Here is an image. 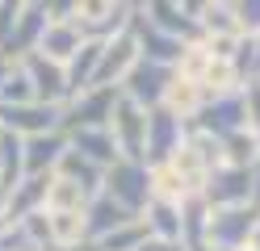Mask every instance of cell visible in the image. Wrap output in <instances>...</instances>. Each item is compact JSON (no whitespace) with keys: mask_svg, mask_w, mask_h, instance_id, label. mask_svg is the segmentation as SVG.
I'll return each instance as SVG.
<instances>
[{"mask_svg":"<svg viewBox=\"0 0 260 251\" xmlns=\"http://www.w3.org/2000/svg\"><path fill=\"white\" fill-rule=\"evenodd\" d=\"M101 193H109L126 213L143 218V209L151 205V167L139 159H118L113 167H105Z\"/></svg>","mask_w":260,"mask_h":251,"instance_id":"obj_1","label":"cell"},{"mask_svg":"<svg viewBox=\"0 0 260 251\" xmlns=\"http://www.w3.org/2000/svg\"><path fill=\"white\" fill-rule=\"evenodd\" d=\"M122 100V88H88L72 100H63V117H59V130L63 134H76V130H105L113 105Z\"/></svg>","mask_w":260,"mask_h":251,"instance_id":"obj_2","label":"cell"},{"mask_svg":"<svg viewBox=\"0 0 260 251\" xmlns=\"http://www.w3.org/2000/svg\"><path fill=\"white\" fill-rule=\"evenodd\" d=\"M189 130L214 134V138H226V134H235V130H248V100H243V88L206 96V105L189 122Z\"/></svg>","mask_w":260,"mask_h":251,"instance_id":"obj_3","label":"cell"},{"mask_svg":"<svg viewBox=\"0 0 260 251\" xmlns=\"http://www.w3.org/2000/svg\"><path fill=\"white\" fill-rule=\"evenodd\" d=\"M252 189H256V172L252 167H231L222 163L206 176L202 184V201L210 209H231V205H252Z\"/></svg>","mask_w":260,"mask_h":251,"instance_id":"obj_4","label":"cell"},{"mask_svg":"<svg viewBox=\"0 0 260 251\" xmlns=\"http://www.w3.org/2000/svg\"><path fill=\"white\" fill-rule=\"evenodd\" d=\"M260 222L256 205H231V209H210V230H206V247L210 251H239L248 247L252 230Z\"/></svg>","mask_w":260,"mask_h":251,"instance_id":"obj_5","label":"cell"},{"mask_svg":"<svg viewBox=\"0 0 260 251\" xmlns=\"http://www.w3.org/2000/svg\"><path fill=\"white\" fill-rule=\"evenodd\" d=\"M130 0H80L72 21L84 38H96V42H109L113 33H122L130 25Z\"/></svg>","mask_w":260,"mask_h":251,"instance_id":"obj_6","label":"cell"},{"mask_svg":"<svg viewBox=\"0 0 260 251\" xmlns=\"http://www.w3.org/2000/svg\"><path fill=\"white\" fill-rule=\"evenodd\" d=\"M185 134H189V122H181V117L168 113L164 105L147 109V151H143V163H147V167L168 163L176 151H181Z\"/></svg>","mask_w":260,"mask_h":251,"instance_id":"obj_7","label":"cell"},{"mask_svg":"<svg viewBox=\"0 0 260 251\" xmlns=\"http://www.w3.org/2000/svg\"><path fill=\"white\" fill-rule=\"evenodd\" d=\"M176 67H164V63H151V59H139L135 67L126 71V80L118 84L126 100H135L139 109H155L164 100V88L172 84Z\"/></svg>","mask_w":260,"mask_h":251,"instance_id":"obj_8","label":"cell"},{"mask_svg":"<svg viewBox=\"0 0 260 251\" xmlns=\"http://www.w3.org/2000/svg\"><path fill=\"white\" fill-rule=\"evenodd\" d=\"M59 117H63V105H42V100H29V105H0V130L17 134V138H34V134H55Z\"/></svg>","mask_w":260,"mask_h":251,"instance_id":"obj_9","label":"cell"},{"mask_svg":"<svg viewBox=\"0 0 260 251\" xmlns=\"http://www.w3.org/2000/svg\"><path fill=\"white\" fill-rule=\"evenodd\" d=\"M109 134L118 142L122 159H139L143 163V151H147V109H139L135 100H118L113 105V117H109Z\"/></svg>","mask_w":260,"mask_h":251,"instance_id":"obj_10","label":"cell"},{"mask_svg":"<svg viewBox=\"0 0 260 251\" xmlns=\"http://www.w3.org/2000/svg\"><path fill=\"white\" fill-rule=\"evenodd\" d=\"M17 63L29 80V88H34V100H42V105H63L68 100V71H63V63L38 55V50L21 55Z\"/></svg>","mask_w":260,"mask_h":251,"instance_id":"obj_11","label":"cell"},{"mask_svg":"<svg viewBox=\"0 0 260 251\" xmlns=\"http://www.w3.org/2000/svg\"><path fill=\"white\" fill-rule=\"evenodd\" d=\"M130 38H135V46H139V59H151V63H164V67H176L181 63V50L189 46V42H181V38H172V33H164V29H155L143 13H130Z\"/></svg>","mask_w":260,"mask_h":251,"instance_id":"obj_12","label":"cell"},{"mask_svg":"<svg viewBox=\"0 0 260 251\" xmlns=\"http://www.w3.org/2000/svg\"><path fill=\"white\" fill-rule=\"evenodd\" d=\"M135 63H139V46H135V38H130V29L113 33V38L105 42V50H101V63H96L92 88H118Z\"/></svg>","mask_w":260,"mask_h":251,"instance_id":"obj_13","label":"cell"},{"mask_svg":"<svg viewBox=\"0 0 260 251\" xmlns=\"http://www.w3.org/2000/svg\"><path fill=\"white\" fill-rule=\"evenodd\" d=\"M63 151H68V134H59V130L21 138V167H25V176H51Z\"/></svg>","mask_w":260,"mask_h":251,"instance_id":"obj_14","label":"cell"},{"mask_svg":"<svg viewBox=\"0 0 260 251\" xmlns=\"http://www.w3.org/2000/svg\"><path fill=\"white\" fill-rule=\"evenodd\" d=\"M46 21H51V17H46V9H42V5H25V13L17 17V25H13V33H9V42L0 46V55L17 63L21 55H29V50H38Z\"/></svg>","mask_w":260,"mask_h":251,"instance_id":"obj_15","label":"cell"},{"mask_svg":"<svg viewBox=\"0 0 260 251\" xmlns=\"http://www.w3.org/2000/svg\"><path fill=\"white\" fill-rule=\"evenodd\" d=\"M130 218H135V213H126L109 193H92V197H88V205H84V239L96 243V239H105L109 230L126 226Z\"/></svg>","mask_w":260,"mask_h":251,"instance_id":"obj_16","label":"cell"},{"mask_svg":"<svg viewBox=\"0 0 260 251\" xmlns=\"http://www.w3.org/2000/svg\"><path fill=\"white\" fill-rule=\"evenodd\" d=\"M139 13L147 17L155 29H164V33H172V38H181V42H202V29L181 13V5H176V0H147Z\"/></svg>","mask_w":260,"mask_h":251,"instance_id":"obj_17","label":"cell"},{"mask_svg":"<svg viewBox=\"0 0 260 251\" xmlns=\"http://www.w3.org/2000/svg\"><path fill=\"white\" fill-rule=\"evenodd\" d=\"M68 147L80 151V155H84L88 163H96L101 172L122 159V151H118V142H113L109 126H105V130H76V134H68Z\"/></svg>","mask_w":260,"mask_h":251,"instance_id":"obj_18","label":"cell"},{"mask_svg":"<svg viewBox=\"0 0 260 251\" xmlns=\"http://www.w3.org/2000/svg\"><path fill=\"white\" fill-rule=\"evenodd\" d=\"M206 88L198 80H185V76H172V84L164 88V100H159V105H164L168 113H176L181 117V122H193V117H198V109L206 105Z\"/></svg>","mask_w":260,"mask_h":251,"instance_id":"obj_19","label":"cell"},{"mask_svg":"<svg viewBox=\"0 0 260 251\" xmlns=\"http://www.w3.org/2000/svg\"><path fill=\"white\" fill-rule=\"evenodd\" d=\"M51 176H25L17 189L9 193V209H5L9 226L21 222V218H29V213H38V209H46V184H51Z\"/></svg>","mask_w":260,"mask_h":251,"instance_id":"obj_20","label":"cell"},{"mask_svg":"<svg viewBox=\"0 0 260 251\" xmlns=\"http://www.w3.org/2000/svg\"><path fill=\"white\" fill-rule=\"evenodd\" d=\"M80 46H84V33L76 29V21H46L42 42H38V55L55 59V63H68Z\"/></svg>","mask_w":260,"mask_h":251,"instance_id":"obj_21","label":"cell"},{"mask_svg":"<svg viewBox=\"0 0 260 251\" xmlns=\"http://www.w3.org/2000/svg\"><path fill=\"white\" fill-rule=\"evenodd\" d=\"M206 230H210V205L202 197H185L181 201V247L206 251Z\"/></svg>","mask_w":260,"mask_h":251,"instance_id":"obj_22","label":"cell"},{"mask_svg":"<svg viewBox=\"0 0 260 251\" xmlns=\"http://www.w3.org/2000/svg\"><path fill=\"white\" fill-rule=\"evenodd\" d=\"M55 176H63V180H76L80 184V189H84L88 197L92 193H101V180H105V172H101V167H96V163H88L84 155H80V151H63V155H59V163H55Z\"/></svg>","mask_w":260,"mask_h":251,"instance_id":"obj_23","label":"cell"},{"mask_svg":"<svg viewBox=\"0 0 260 251\" xmlns=\"http://www.w3.org/2000/svg\"><path fill=\"white\" fill-rule=\"evenodd\" d=\"M143 222H147L151 239H168V243H181V205H168V201H151L143 209Z\"/></svg>","mask_w":260,"mask_h":251,"instance_id":"obj_24","label":"cell"},{"mask_svg":"<svg viewBox=\"0 0 260 251\" xmlns=\"http://www.w3.org/2000/svg\"><path fill=\"white\" fill-rule=\"evenodd\" d=\"M84 205H88V193L76 180L51 176V184H46V213H80Z\"/></svg>","mask_w":260,"mask_h":251,"instance_id":"obj_25","label":"cell"},{"mask_svg":"<svg viewBox=\"0 0 260 251\" xmlns=\"http://www.w3.org/2000/svg\"><path fill=\"white\" fill-rule=\"evenodd\" d=\"M222 163H231V167H260V138L252 130H235V134H226L222 138Z\"/></svg>","mask_w":260,"mask_h":251,"instance_id":"obj_26","label":"cell"},{"mask_svg":"<svg viewBox=\"0 0 260 251\" xmlns=\"http://www.w3.org/2000/svg\"><path fill=\"white\" fill-rule=\"evenodd\" d=\"M151 234H147V222L143 218H130L126 226H118V230H109L105 239H96V247L101 251H135L139 243H147Z\"/></svg>","mask_w":260,"mask_h":251,"instance_id":"obj_27","label":"cell"},{"mask_svg":"<svg viewBox=\"0 0 260 251\" xmlns=\"http://www.w3.org/2000/svg\"><path fill=\"white\" fill-rule=\"evenodd\" d=\"M51 239L59 251H72L84 243V209L80 213H51Z\"/></svg>","mask_w":260,"mask_h":251,"instance_id":"obj_28","label":"cell"},{"mask_svg":"<svg viewBox=\"0 0 260 251\" xmlns=\"http://www.w3.org/2000/svg\"><path fill=\"white\" fill-rule=\"evenodd\" d=\"M202 88L210 96H214V92H235V88H243V80H239V71H235L231 59H214V55H210V67H206V76H202Z\"/></svg>","mask_w":260,"mask_h":251,"instance_id":"obj_29","label":"cell"},{"mask_svg":"<svg viewBox=\"0 0 260 251\" xmlns=\"http://www.w3.org/2000/svg\"><path fill=\"white\" fill-rule=\"evenodd\" d=\"M202 38L206 33H239V25H235V13H231V5L226 0H210V9L202 13Z\"/></svg>","mask_w":260,"mask_h":251,"instance_id":"obj_30","label":"cell"},{"mask_svg":"<svg viewBox=\"0 0 260 251\" xmlns=\"http://www.w3.org/2000/svg\"><path fill=\"white\" fill-rule=\"evenodd\" d=\"M206 67H210V50H206L202 42H189V46L181 50V63H176V76H185V80H198V84H202Z\"/></svg>","mask_w":260,"mask_h":251,"instance_id":"obj_31","label":"cell"},{"mask_svg":"<svg viewBox=\"0 0 260 251\" xmlns=\"http://www.w3.org/2000/svg\"><path fill=\"white\" fill-rule=\"evenodd\" d=\"M34 100V88H29V80L21 71V63H13V71L5 80V88H0V105H29Z\"/></svg>","mask_w":260,"mask_h":251,"instance_id":"obj_32","label":"cell"},{"mask_svg":"<svg viewBox=\"0 0 260 251\" xmlns=\"http://www.w3.org/2000/svg\"><path fill=\"white\" fill-rule=\"evenodd\" d=\"M17 226L29 234V239H34V247H38V251H51V247H55V239H51V213H46V209H38V213L21 218Z\"/></svg>","mask_w":260,"mask_h":251,"instance_id":"obj_33","label":"cell"},{"mask_svg":"<svg viewBox=\"0 0 260 251\" xmlns=\"http://www.w3.org/2000/svg\"><path fill=\"white\" fill-rule=\"evenodd\" d=\"M235 13L239 33H260V0H226Z\"/></svg>","mask_w":260,"mask_h":251,"instance_id":"obj_34","label":"cell"},{"mask_svg":"<svg viewBox=\"0 0 260 251\" xmlns=\"http://www.w3.org/2000/svg\"><path fill=\"white\" fill-rule=\"evenodd\" d=\"M243 100H248V130L260 138V76L243 80Z\"/></svg>","mask_w":260,"mask_h":251,"instance_id":"obj_35","label":"cell"},{"mask_svg":"<svg viewBox=\"0 0 260 251\" xmlns=\"http://www.w3.org/2000/svg\"><path fill=\"white\" fill-rule=\"evenodd\" d=\"M25 5L29 0H0V46L9 42V33H13V25H17V17L25 13Z\"/></svg>","mask_w":260,"mask_h":251,"instance_id":"obj_36","label":"cell"},{"mask_svg":"<svg viewBox=\"0 0 260 251\" xmlns=\"http://www.w3.org/2000/svg\"><path fill=\"white\" fill-rule=\"evenodd\" d=\"M76 5H80V0H42V9H46V17H51V21H72Z\"/></svg>","mask_w":260,"mask_h":251,"instance_id":"obj_37","label":"cell"},{"mask_svg":"<svg viewBox=\"0 0 260 251\" xmlns=\"http://www.w3.org/2000/svg\"><path fill=\"white\" fill-rule=\"evenodd\" d=\"M135 251H185L181 243H168V239H147V243H139Z\"/></svg>","mask_w":260,"mask_h":251,"instance_id":"obj_38","label":"cell"},{"mask_svg":"<svg viewBox=\"0 0 260 251\" xmlns=\"http://www.w3.org/2000/svg\"><path fill=\"white\" fill-rule=\"evenodd\" d=\"M5 209H9V193H5V189H0V230H5V226H9V218H5Z\"/></svg>","mask_w":260,"mask_h":251,"instance_id":"obj_39","label":"cell"},{"mask_svg":"<svg viewBox=\"0 0 260 251\" xmlns=\"http://www.w3.org/2000/svg\"><path fill=\"white\" fill-rule=\"evenodd\" d=\"M9 71H13V59H5V55H0V88H5V80H9Z\"/></svg>","mask_w":260,"mask_h":251,"instance_id":"obj_40","label":"cell"},{"mask_svg":"<svg viewBox=\"0 0 260 251\" xmlns=\"http://www.w3.org/2000/svg\"><path fill=\"white\" fill-rule=\"evenodd\" d=\"M248 251H260V222H256V230H252V239H248Z\"/></svg>","mask_w":260,"mask_h":251,"instance_id":"obj_41","label":"cell"},{"mask_svg":"<svg viewBox=\"0 0 260 251\" xmlns=\"http://www.w3.org/2000/svg\"><path fill=\"white\" fill-rule=\"evenodd\" d=\"M252 205L260 209V167H256V189H252Z\"/></svg>","mask_w":260,"mask_h":251,"instance_id":"obj_42","label":"cell"},{"mask_svg":"<svg viewBox=\"0 0 260 251\" xmlns=\"http://www.w3.org/2000/svg\"><path fill=\"white\" fill-rule=\"evenodd\" d=\"M72 251H101V247H96V243H88V239H84V243H80V247H72Z\"/></svg>","mask_w":260,"mask_h":251,"instance_id":"obj_43","label":"cell"},{"mask_svg":"<svg viewBox=\"0 0 260 251\" xmlns=\"http://www.w3.org/2000/svg\"><path fill=\"white\" fill-rule=\"evenodd\" d=\"M143 5H147V0H130V9H135V13H139V9H143Z\"/></svg>","mask_w":260,"mask_h":251,"instance_id":"obj_44","label":"cell"},{"mask_svg":"<svg viewBox=\"0 0 260 251\" xmlns=\"http://www.w3.org/2000/svg\"><path fill=\"white\" fill-rule=\"evenodd\" d=\"M29 5H42V0H29Z\"/></svg>","mask_w":260,"mask_h":251,"instance_id":"obj_45","label":"cell"},{"mask_svg":"<svg viewBox=\"0 0 260 251\" xmlns=\"http://www.w3.org/2000/svg\"><path fill=\"white\" fill-rule=\"evenodd\" d=\"M239 251H248V247H239Z\"/></svg>","mask_w":260,"mask_h":251,"instance_id":"obj_46","label":"cell"},{"mask_svg":"<svg viewBox=\"0 0 260 251\" xmlns=\"http://www.w3.org/2000/svg\"><path fill=\"white\" fill-rule=\"evenodd\" d=\"M206 251H210V247H206Z\"/></svg>","mask_w":260,"mask_h":251,"instance_id":"obj_47","label":"cell"}]
</instances>
